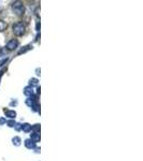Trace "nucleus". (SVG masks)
I'll use <instances>...</instances> for the list:
<instances>
[{
  "mask_svg": "<svg viewBox=\"0 0 143 161\" xmlns=\"http://www.w3.org/2000/svg\"><path fill=\"white\" fill-rule=\"evenodd\" d=\"M17 46H19V41L16 40V39H12V40H10L7 43L6 50H7V51H14Z\"/></svg>",
  "mask_w": 143,
  "mask_h": 161,
  "instance_id": "nucleus-3",
  "label": "nucleus"
},
{
  "mask_svg": "<svg viewBox=\"0 0 143 161\" xmlns=\"http://www.w3.org/2000/svg\"><path fill=\"white\" fill-rule=\"evenodd\" d=\"M30 140L35 143L40 142V133H35V132L31 133V134H30Z\"/></svg>",
  "mask_w": 143,
  "mask_h": 161,
  "instance_id": "nucleus-7",
  "label": "nucleus"
},
{
  "mask_svg": "<svg viewBox=\"0 0 143 161\" xmlns=\"http://www.w3.org/2000/svg\"><path fill=\"white\" fill-rule=\"evenodd\" d=\"M8 61V58H6V59H3V60H1V61H0V67L1 66H3V63H6V62Z\"/></svg>",
  "mask_w": 143,
  "mask_h": 161,
  "instance_id": "nucleus-18",
  "label": "nucleus"
},
{
  "mask_svg": "<svg viewBox=\"0 0 143 161\" xmlns=\"http://www.w3.org/2000/svg\"><path fill=\"white\" fill-rule=\"evenodd\" d=\"M24 95L27 96V97H31L33 95V89L32 87L30 86H27V87L24 88Z\"/></svg>",
  "mask_w": 143,
  "mask_h": 161,
  "instance_id": "nucleus-5",
  "label": "nucleus"
},
{
  "mask_svg": "<svg viewBox=\"0 0 143 161\" xmlns=\"http://www.w3.org/2000/svg\"><path fill=\"white\" fill-rule=\"evenodd\" d=\"M0 75H1V74H0Z\"/></svg>",
  "mask_w": 143,
  "mask_h": 161,
  "instance_id": "nucleus-20",
  "label": "nucleus"
},
{
  "mask_svg": "<svg viewBox=\"0 0 143 161\" xmlns=\"http://www.w3.org/2000/svg\"><path fill=\"white\" fill-rule=\"evenodd\" d=\"M22 130L24 132H30L31 131V125H29V124H27V122H25V124H23L22 125Z\"/></svg>",
  "mask_w": 143,
  "mask_h": 161,
  "instance_id": "nucleus-8",
  "label": "nucleus"
},
{
  "mask_svg": "<svg viewBox=\"0 0 143 161\" xmlns=\"http://www.w3.org/2000/svg\"><path fill=\"white\" fill-rule=\"evenodd\" d=\"M26 104L29 106V107H32L35 104H36V102H35V99H31V98H28V99L26 100Z\"/></svg>",
  "mask_w": 143,
  "mask_h": 161,
  "instance_id": "nucleus-11",
  "label": "nucleus"
},
{
  "mask_svg": "<svg viewBox=\"0 0 143 161\" xmlns=\"http://www.w3.org/2000/svg\"><path fill=\"white\" fill-rule=\"evenodd\" d=\"M12 30H13V33H14L15 36L22 37L23 34L25 33V30H26L25 24L23 22L15 23V24H13V26H12Z\"/></svg>",
  "mask_w": 143,
  "mask_h": 161,
  "instance_id": "nucleus-1",
  "label": "nucleus"
},
{
  "mask_svg": "<svg viewBox=\"0 0 143 161\" xmlns=\"http://www.w3.org/2000/svg\"><path fill=\"white\" fill-rule=\"evenodd\" d=\"M4 113H6V116L9 118H11V119H14L16 117V112L15 111H10V110H4Z\"/></svg>",
  "mask_w": 143,
  "mask_h": 161,
  "instance_id": "nucleus-6",
  "label": "nucleus"
},
{
  "mask_svg": "<svg viewBox=\"0 0 143 161\" xmlns=\"http://www.w3.org/2000/svg\"><path fill=\"white\" fill-rule=\"evenodd\" d=\"M12 142H13V144H14L15 146H19V145H21V142H22V140H21V138H19V136H15V138L12 139Z\"/></svg>",
  "mask_w": 143,
  "mask_h": 161,
  "instance_id": "nucleus-10",
  "label": "nucleus"
},
{
  "mask_svg": "<svg viewBox=\"0 0 143 161\" xmlns=\"http://www.w3.org/2000/svg\"><path fill=\"white\" fill-rule=\"evenodd\" d=\"M11 7H12V11L14 12L17 16H23L24 13H25V6L21 1H14L12 3Z\"/></svg>",
  "mask_w": 143,
  "mask_h": 161,
  "instance_id": "nucleus-2",
  "label": "nucleus"
},
{
  "mask_svg": "<svg viewBox=\"0 0 143 161\" xmlns=\"http://www.w3.org/2000/svg\"><path fill=\"white\" fill-rule=\"evenodd\" d=\"M6 54H7V50H6V47L0 48V56H6Z\"/></svg>",
  "mask_w": 143,
  "mask_h": 161,
  "instance_id": "nucleus-15",
  "label": "nucleus"
},
{
  "mask_svg": "<svg viewBox=\"0 0 143 161\" xmlns=\"http://www.w3.org/2000/svg\"><path fill=\"white\" fill-rule=\"evenodd\" d=\"M4 122H6V120H4L3 118H1V119H0V125H2V124H4Z\"/></svg>",
  "mask_w": 143,
  "mask_h": 161,
  "instance_id": "nucleus-19",
  "label": "nucleus"
},
{
  "mask_svg": "<svg viewBox=\"0 0 143 161\" xmlns=\"http://www.w3.org/2000/svg\"><path fill=\"white\" fill-rule=\"evenodd\" d=\"M38 85V80L37 78H31L29 80V86L30 87H32V86H37Z\"/></svg>",
  "mask_w": 143,
  "mask_h": 161,
  "instance_id": "nucleus-13",
  "label": "nucleus"
},
{
  "mask_svg": "<svg viewBox=\"0 0 143 161\" xmlns=\"http://www.w3.org/2000/svg\"><path fill=\"white\" fill-rule=\"evenodd\" d=\"M8 28V24L7 22H4V21H2V19H0V32H2V31H4V30Z\"/></svg>",
  "mask_w": 143,
  "mask_h": 161,
  "instance_id": "nucleus-9",
  "label": "nucleus"
},
{
  "mask_svg": "<svg viewBox=\"0 0 143 161\" xmlns=\"http://www.w3.org/2000/svg\"><path fill=\"white\" fill-rule=\"evenodd\" d=\"M31 130H32L35 133H40V125L36 124L35 126H32V127H31Z\"/></svg>",
  "mask_w": 143,
  "mask_h": 161,
  "instance_id": "nucleus-12",
  "label": "nucleus"
},
{
  "mask_svg": "<svg viewBox=\"0 0 143 161\" xmlns=\"http://www.w3.org/2000/svg\"><path fill=\"white\" fill-rule=\"evenodd\" d=\"M14 128L19 131V130H21L22 129V124H15V126H14Z\"/></svg>",
  "mask_w": 143,
  "mask_h": 161,
  "instance_id": "nucleus-17",
  "label": "nucleus"
},
{
  "mask_svg": "<svg viewBox=\"0 0 143 161\" xmlns=\"http://www.w3.org/2000/svg\"><path fill=\"white\" fill-rule=\"evenodd\" d=\"M15 124H16V122H15L14 120H9L8 121V126H9V127H11V128L12 127H14Z\"/></svg>",
  "mask_w": 143,
  "mask_h": 161,
  "instance_id": "nucleus-16",
  "label": "nucleus"
},
{
  "mask_svg": "<svg viewBox=\"0 0 143 161\" xmlns=\"http://www.w3.org/2000/svg\"><path fill=\"white\" fill-rule=\"evenodd\" d=\"M28 50H30V46L28 45V46H25V48H22L21 51L19 52V55H21V54H23V53H25V52H27Z\"/></svg>",
  "mask_w": 143,
  "mask_h": 161,
  "instance_id": "nucleus-14",
  "label": "nucleus"
},
{
  "mask_svg": "<svg viewBox=\"0 0 143 161\" xmlns=\"http://www.w3.org/2000/svg\"><path fill=\"white\" fill-rule=\"evenodd\" d=\"M24 143H25V146L27 147L28 149H33V148H36V143L32 142V141H31L30 139L26 140Z\"/></svg>",
  "mask_w": 143,
  "mask_h": 161,
  "instance_id": "nucleus-4",
  "label": "nucleus"
}]
</instances>
